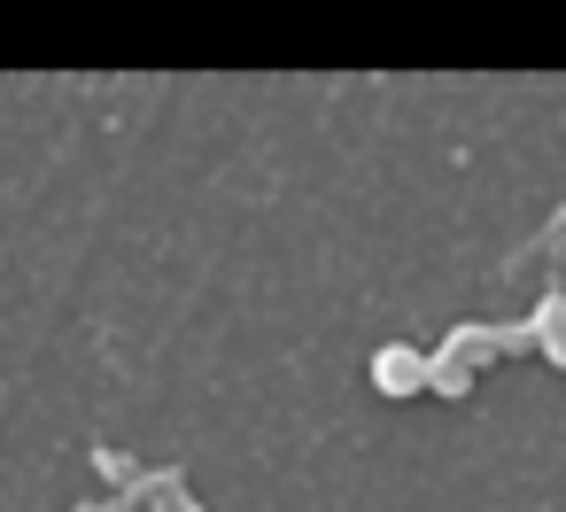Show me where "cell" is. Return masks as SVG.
<instances>
[{
    "mask_svg": "<svg viewBox=\"0 0 566 512\" xmlns=\"http://www.w3.org/2000/svg\"><path fill=\"white\" fill-rule=\"evenodd\" d=\"M473 388V365L458 349H434V396H465Z\"/></svg>",
    "mask_w": 566,
    "mask_h": 512,
    "instance_id": "cell-4",
    "label": "cell"
},
{
    "mask_svg": "<svg viewBox=\"0 0 566 512\" xmlns=\"http://www.w3.org/2000/svg\"><path fill=\"white\" fill-rule=\"evenodd\" d=\"M373 388L396 396V404H411V396L434 388V357L411 349V342H388V349H373Z\"/></svg>",
    "mask_w": 566,
    "mask_h": 512,
    "instance_id": "cell-1",
    "label": "cell"
},
{
    "mask_svg": "<svg viewBox=\"0 0 566 512\" xmlns=\"http://www.w3.org/2000/svg\"><path fill=\"white\" fill-rule=\"evenodd\" d=\"M535 342H543L535 357H551V365H566V295H558V288H551V295L535 303Z\"/></svg>",
    "mask_w": 566,
    "mask_h": 512,
    "instance_id": "cell-2",
    "label": "cell"
},
{
    "mask_svg": "<svg viewBox=\"0 0 566 512\" xmlns=\"http://www.w3.org/2000/svg\"><path fill=\"white\" fill-rule=\"evenodd\" d=\"M442 349H458V357L481 373V365H496V357H504V326H458Z\"/></svg>",
    "mask_w": 566,
    "mask_h": 512,
    "instance_id": "cell-3",
    "label": "cell"
}]
</instances>
